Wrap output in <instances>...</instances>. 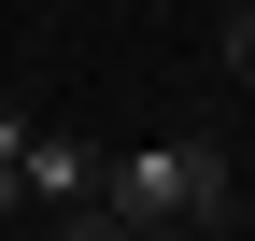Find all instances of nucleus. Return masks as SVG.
Listing matches in <instances>:
<instances>
[{"label": "nucleus", "mask_w": 255, "mask_h": 241, "mask_svg": "<svg viewBox=\"0 0 255 241\" xmlns=\"http://www.w3.org/2000/svg\"><path fill=\"white\" fill-rule=\"evenodd\" d=\"M227 213V156L213 142H128V156H100V227H213Z\"/></svg>", "instance_id": "f257e3e1"}, {"label": "nucleus", "mask_w": 255, "mask_h": 241, "mask_svg": "<svg viewBox=\"0 0 255 241\" xmlns=\"http://www.w3.org/2000/svg\"><path fill=\"white\" fill-rule=\"evenodd\" d=\"M28 199L71 213V227H100V156H85L71 128H28Z\"/></svg>", "instance_id": "f03ea898"}, {"label": "nucleus", "mask_w": 255, "mask_h": 241, "mask_svg": "<svg viewBox=\"0 0 255 241\" xmlns=\"http://www.w3.org/2000/svg\"><path fill=\"white\" fill-rule=\"evenodd\" d=\"M227 71H241V85H255V14H227Z\"/></svg>", "instance_id": "7ed1b4c3"}, {"label": "nucleus", "mask_w": 255, "mask_h": 241, "mask_svg": "<svg viewBox=\"0 0 255 241\" xmlns=\"http://www.w3.org/2000/svg\"><path fill=\"white\" fill-rule=\"evenodd\" d=\"M213 14H255V0H213Z\"/></svg>", "instance_id": "20e7f679"}]
</instances>
